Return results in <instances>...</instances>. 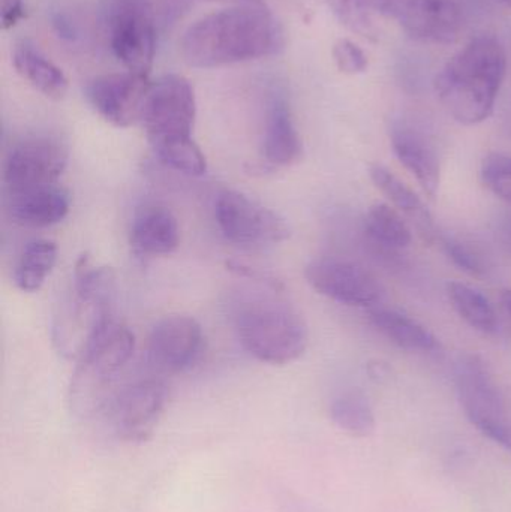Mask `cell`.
<instances>
[{"instance_id":"1","label":"cell","mask_w":511,"mask_h":512,"mask_svg":"<svg viewBox=\"0 0 511 512\" xmlns=\"http://www.w3.org/2000/svg\"><path fill=\"white\" fill-rule=\"evenodd\" d=\"M282 38L264 3H243L195 21L182 39V56L194 68H221L275 53Z\"/></svg>"},{"instance_id":"2","label":"cell","mask_w":511,"mask_h":512,"mask_svg":"<svg viewBox=\"0 0 511 512\" xmlns=\"http://www.w3.org/2000/svg\"><path fill=\"white\" fill-rule=\"evenodd\" d=\"M506 69L507 56L501 42L492 36H479L437 75L438 98L462 125H479L494 111Z\"/></svg>"},{"instance_id":"3","label":"cell","mask_w":511,"mask_h":512,"mask_svg":"<svg viewBox=\"0 0 511 512\" xmlns=\"http://www.w3.org/2000/svg\"><path fill=\"white\" fill-rule=\"evenodd\" d=\"M134 333L116 319L105 322L93 333L78 357L71 382L72 408L84 418L107 411L114 393L110 390L117 373L131 360Z\"/></svg>"},{"instance_id":"4","label":"cell","mask_w":511,"mask_h":512,"mask_svg":"<svg viewBox=\"0 0 511 512\" xmlns=\"http://www.w3.org/2000/svg\"><path fill=\"white\" fill-rule=\"evenodd\" d=\"M236 331L243 348L263 363L284 366L308 348V327L302 316L284 303L251 301L236 315Z\"/></svg>"},{"instance_id":"5","label":"cell","mask_w":511,"mask_h":512,"mask_svg":"<svg viewBox=\"0 0 511 512\" xmlns=\"http://www.w3.org/2000/svg\"><path fill=\"white\" fill-rule=\"evenodd\" d=\"M116 276L108 267H95L81 256L75 265L74 297L59 316L56 343L63 354L80 357L96 330L113 318Z\"/></svg>"},{"instance_id":"6","label":"cell","mask_w":511,"mask_h":512,"mask_svg":"<svg viewBox=\"0 0 511 512\" xmlns=\"http://www.w3.org/2000/svg\"><path fill=\"white\" fill-rule=\"evenodd\" d=\"M456 390L470 423L511 453V421L506 402L479 355H464L455 369Z\"/></svg>"},{"instance_id":"7","label":"cell","mask_w":511,"mask_h":512,"mask_svg":"<svg viewBox=\"0 0 511 512\" xmlns=\"http://www.w3.org/2000/svg\"><path fill=\"white\" fill-rule=\"evenodd\" d=\"M195 117L197 101L186 78L171 74L152 83L141 122L153 150L192 140Z\"/></svg>"},{"instance_id":"8","label":"cell","mask_w":511,"mask_h":512,"mask_svg":"<svg viewBox=\"0 0 511 512\" xmlns=\"http://www.w3.org/2000/svg\"><path fill=\"white\" fill-rule=\"evenodd\" d=\"M111 50L126 71L149 77L155 59L156 32L150 0H108Z\"/></svg>"},{"instance_id":"9","label":"cell","mask_w":511,"mask_h":512,"mask_svg":"<svg viewBox=\"0 0 511 512\" xmlns=\"http://www.w3.org/2000/svg\"><path fill=\"white\" fill-rule=\"evenodd\" d=\"M168 397L170 391L161 379H140L114 393L105 417L117 438L128 444H141L158 427Z\"/></svg>"},{"instance_id":"10","label":"cell","mask_w":511,"mask_h":512,"mask_svg":"<svg viewBox=\"0 0 511 512\" xmlns=\"http://www.w3.org/2000/svg\"><path fill=\"white\" fill-rule=\"evenodd\" d=\"M215 219L228 242L242 246L276 245L291 231L284 218L237 191H224L215 201Z\"/></svg>"},{"instance_id":"11","label":"cell","mask_w":511,"mask_h":512,"mask_svg":"<svg viewBox=\"0 0 511 512\" xmlns=\"http://www.w3.org/2000/svg\"><path fill=\"white\" fill-rule=\"evenodd\" d=\"M378 12L393 18L419 41L453 44L461 32L462 18L453 0H375Z\"/></svg>"},{"instance_id":"12","label":"cell","mask_w":511,"mask_h":512,"mask_svg":"<svg viewBox=\"0 0 511 512\" xmlns=\"http://www.w3.org/2000/svg\"><path fill=\"white\" fill-rule=\"evenodd\" d=\"M68 165V150L59 141L33 137L20 141L9 152L5 182L9 191L56 185Z\"/></svg>"},{"instance_id":"13","label":"cell","mask_w":511,"mask_h":512,"mask_svg":"<svg viewBox=\"0 0 511 512\" xmlns=\"http://www.w3.org/2000/svg\"><path fill=\"white\" fill-rule=\"evenodd\" d=\"M152 83L147 75L126 71L90 81L86 93L93 110L111 125L128 128L143 116Z\"/></svg>"},{"instance_id":"14","label":"cell","mask_w":511,"mask_h":512,"mask_svg":"<svg viewBox=\"0 0 511 512\" xmlns=\"http://www.w3.org/2000/svg\"><path fill=\"white\" fill-rule=\"evenodd\" d=\"M305 276L318 294L347 306L372 307L383 295L378 280L353 262L317 259L308 264Z\"/></svg>"},{"instance_id":"15","label":"cell","mask_w":511,"mask_h":512,"mask_svg":"<svg viewBox=\"0 0 511 512\" xmlns=\"http://www.w3.org/2000/svg\"><path fill=\"white\" fill-rule=\"evenodd\" d=\"M203 346V327L197 319L188 315L167 316L150 333V360L165 372H185L200 360Z\"/></svg>"},{"instance_id":"16","label":"cell","mask_w":511,"mask_h":512,"mask_svg":"<svg viewBox=\"0 0 511 512\" xmlns=\"http://www.w3.org/2000/svg\"><path fill=\"white\" fill-rule=\"evenodd\" d=\"M392 147L396 158L416 177L423 192L434 198L440 188V159L426 135L408 123L392 129Z\"/></svg>"},{"instance_id":"17","label":"cell","mask_w":511,"mask_h":512,"mask_svg":"<svg viewBox=\"0 0 511 512\" xmlns=\"http://www.w3.org/2000/svg\"><path fill=\"white\" fill-rule=\"evenodd\" d=\"M71 200L65 189L56 185L11 192L8 210L17 224L30 228H47L68 216Z\"/></svg>"},{"instance_id":"18","label":"cell","mask_w":511,"mask_h":512,"mask_svg":"<svg viewBox=\"0 0 511 512\" xmlns=\"http://www.w3.org/2000/svg\"><path fill=\"white\" fill-rule=\"evenodd\" d=\"M263 156L273 167H290L300 161L303 144L284 96L276 93L269 101L264 126Z\"/></svg>"},{"instance_id":"19","label":"cell","mask_w":511,"mask_h":512,"mask_svg":"<svg viewBox=\"0 0 511 512\" xmlns=\"http://www.w3.org/2000/svg\"><path fill=\"white\" fill-rule=\"evenodd\" d=\"M131 245L137 254L143 256L173 254L180 245V228L176 216L167 207H144L132 224Z\"/></svg>"},{"instance_id":"20","label":"cell","mask_w":511,"mask_h":512,"mask_svg":"<svg viewBox=\"0 0 511 512\" xmlns=\"http://www.w3.org/2000/svg\"><path fill=\"white\" fill-rule=\"evenodd\" d=\"M15 71L45 98L60 101L68 92V78L35 44L21 41L12 54Z\"/></svg>"},{"instance_id":"21","label":"cell","mask_w":511,"mask_h":512,"mask_svg":"<svg viewBox=\"0 0 511 512\" xmlns=\"http://www.w3.org/2000/svg\"><path fill=\"white\" fill-rule=\"evenodd\" d=\"M372 325L390 342L407 351L429 352L437 349L438 342L431 331L402 313L389 309L369 312Z\"/></svg>"},{"instance_id":"22","label":"cell","mask_w":511,"mask_h":512,"mask_svg":"<svg viewBox=\"0 0 511 512\" xmlns=\"http://www.w3.org/2000/svg\"><path fill=\"white\" fill-rule=\"evenodd\" d=\"M57 262V246L51 240L38 239L24 248L14 270V283L23 292L42 288Z\"/></svg>"},{"instance_id":"23","label":"cell","mask_w":511,"mask_h":512,"mask_svg":"<svg viewBox=\"0 0 511 512\" xmlns=\"http://www.w3.org/2000/svg\"><path fill=\"white\" fill-rule=\"evenodd\" d=\"M369 176H371L372 183L380 189L381 194L389 198L390 203L396 209L410 216L417 222V227L423 228L425 233H429L432 227L431 216H429L423 201L404 182H401L392 171L378 164L369 168Z\"/></svg>"},{"instance_id":"24","label":"cell","mask_w":511,"mask_h":512,"mask_svg":"<svg viewBox=\"0 0 511 512\" xmlns=\"http://www.w3.org/2000/svg\"><path fill=\"white\" fill-rule=\"evenodd\" d=\"M447 292L453 309L470 327L486 334L497 333V313L491 301L482 292L462 282H450L447 285Z\"/></svg>"},{"instance_id":"25","label":"cell","mask_w":511,"mask_h":512,"mask_svg":"<svg viewBox=\"0 0 511 512\" xmlns=\"http://www.w3.org/2000/svg\"><path fill=\"white\" fill-rule=\"evenodd\" d=\"M330 418L342 432L354 438H368L375 432V415L368 399L357 391L336 397L330 405Z\"/></svg>"},{"instance_id":"26","label":"cell","mask_w":511,"mask_h":512,"mask_svg":"<svg viewBox=\"0 0 511 512\" xmlns=\"http://www.w3.org/2000/svg\"><path fill=\"white\" fill-rule=\"evenodd\" d=\"M365 230L372 242L393 251L408 248L413 240L407 222L387 204L377 203L368 210Z\"/></svg>"},{"instance_id":"27","label":"cell","mask_w":511,"mask_h":512,"mask_svg":"<svg viewBox=\"0 0 511 512\" xmlns=\"http://www.w3.org/2000/svg\"><path fill=\"white\" fill-rule=\"evenodd\" d=\"M327 3L342 26L347 27L350 32L357 33L369 41L377 38L375 14L380 12L375 0H327Z\"/></svg>"},{"instance_id":"28","label":"cell","mask_w":511,"mask_h":512,"mask_svg":"<svg viewBox=\"0 0 511 512\" xmlns=\"http://www.w3.org/2000/svg\"><path fill=\"white\" fill-rule=\"evenodd\" d=\"M162 164L188 176H203L207 171V159L194 138L182 143L170 144L155 150Z\"/></svg>"},{"instance_id":"29","label":"cell","mask_w":511,"mask_h":512,"mask_svg":"<svg viewBox=\"0 0 511 512\" xmlns=\"http://www.w3.org/2000/svg\"><path fill=\"white\" fill-rule=\"evenodd\" d=\"M482 179L489 191L511 204V155L489 153L483 159Z\"/></svg>"},{"instance_id":"30","label":"cell","mask_w":511,"mask_h":512,"mask_svg":"<svg viewBox=\"0 0 511 512\" xmlns=\"http://www.w3.org/2000/svg\"><path fill=\"white\" fill-rule=\"evenodd\" d=\"M332 54L336 66L342 74L357 75L368 69V56L359 45L354 44L350 39H339L333 45Z\"/></svg>"},{"instance_id":"31","label":"cell","mask_w":511,"mask_h":512,"mask_svg":"<svg viewBox=\"0 0 511 512\" xmlns=\"http://www.w3.org/2000/svg\"><path fill=\"white\" fill-rule=\"evenodd\" d=\"M443 246L446 255L461 270L467 271V273L473 274V276H480V274L485 273V262H483L482 256L474 252L470 246L453 239L444 240Z\"/></svg>"},{"instance_id":"32","label":"cell","mask_w":511,"mask_h":512,"mask_svg":"<svg viewBox=\"0 0 511 512\" xmlns=\"http://www.w3.org/2000/svg\"><path fill=\"white\" fill-rule=\"evenodd\" d=\"M24 17L23 0H2V29H12Z\"/></svg>"},{"instance_id":"33","label":"cell","mask_w":511,"mask_h":512,"mask_svg":"<svg viewBox=\"0 0 511 512\" xmlns=\"http://www.w3.org/2000/svg\"><path fill=\"white\" fill-rule=\"evenodd\" d=\"M501 301H503L504 309L507 310V313L511 316V289H506L503 291V295H501Z\"/></svg>"},{"instance_id":"34","label":"cell","mask_w":511,"mask_h":512,"mask_svg":"<svg viewBox=\"0 0 511 512\" xmlns=\"http://www.w3.org/2000/svg\"><path fill=\"white\" fill-rule=\"evenodd\" d=\"M224 2H234L237 5H243V3H263V0H224Z\"/></svg>"},{"instance_id":"35","label":"cell","mask_w":511,"mask_h":512,"mask_svg":"<svg viewBox=\"0 0 511 512\" xmlns=\"http://www.w3.org/2000/svg\"><path fill=\"white\" fill-rule=\"evenodd\" d=\"M497 2H500L501 5L511 9V0H497Z\"/></svg>"}]
</instances>
